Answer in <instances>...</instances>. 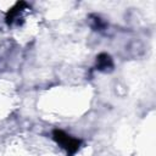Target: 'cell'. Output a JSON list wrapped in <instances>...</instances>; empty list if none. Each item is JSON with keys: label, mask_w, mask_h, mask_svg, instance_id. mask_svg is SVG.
Here are the masks:
<instances>
[{"label": "cell", "mask_w": 156, "mask_h": 156, "mask_svg": "<svg viewBox=\"0 0 156 156\" xmlns=\"http://www.w3.org/2000/svg\"><path fill=\"white\" fill-rule=\"evenodd\" d=\"M52 138L63 150H66L68 156H73L79 150V147L82 145L80 139H77V138L65 133L61 129H55L52 132Z\"/></svg>", "instance_id": "cell-1"}, {"label": "cell", "mask_w": 156, "mask_h": 156, "mask_svg": "<svg viewBox=\"0 0 156 156\" xmlns=\"http://www.w3.org/2000/svg\"><path fill=\"white\" fill-rule=\"evenodd\" d=\"M96 67L100 71H107L108 68H112L113 67V63H112L111 56L107 55V54H105V52L100 54L96 57Z\"/></svg>", "instance_id": "cell-3"}, {"label": "cell", "mask_w": 156, "mask_h": 156, "mask_svg": "<svg viewBox=\"0 0 156 156\" xmlns=\"http://www.w3.org/2000/svg\"><path fill=\"white\" fill-rule=\"evenodd\" d=\"M26 7H28L27 2H24V1H18V2H16V4L13 5V7H11V9L7 11V13H6V17H5L6 23H7V24H12V23L15 22V20H17V18L20 17L21 12H22Z\"/></svg>", "instance_id": "cell-2"}]
</instances>
